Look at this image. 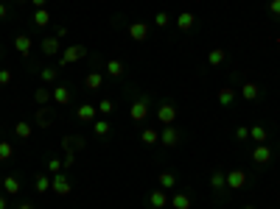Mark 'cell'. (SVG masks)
<instances>
[{
    "instance_id": "cell-1",
    "label": "cell",
    "mask_w": 280,
    "mask_h": 209,
    "mask_svg": "<svg viewBox=\"0 0 280 209\" xmlns=\"http://www.w3.org/2000/svg\"><path fill=\"white\" fill-rule=\"evenodd\" d=\"M182 140H185V134H182V128H177V125H163L160 128V143H163V148H179L182 145Z\"/></svg>"
},
{
    "instance_id": "cell-2",
    "label": "cell",
    "mask_w": 280,
    "mask_h": 209,
    "mask_svg": "<svg viewBox=\"0 0 280 209\" xmlns=\"http://www.w3.org/2000/svg\"><path fill=\"white\" fill-rule=\"evenodd\" d=\"M51 192H54V195H59V198H67L70 192H73V181H70L67 170L51 176Z\"/></svg>"
},
{
    "instance_id": "cell-3",
    "label": "cell",
    "mask_w": 280,
    "mask_h": 209,
    "mask_svg": "<svg viewBox=\"0 0 280 209\" xmlns=\"http://www.w3.org/2000/svg\"><path fill=\"white\" fill-rule=\"evenodd\" d=\"M87 45H70V48H62L59 53V67H67V64H76V61L87 59Z\"/></svg>"
},
{
    "instance_id": "cell-4",
    "label": "cell",
    "mask_w": 280,
    "mask_h": 209,
    "mask_svg": "<svg viewBox=\"0 0 280 209\" xmlns=\"http://www.w3.org/2000/svg\"><path fill=\"white\" fill-rule=\"evenodd\" d=\"M177 106H174V103L171 101H163L157 106V120H160V125H174L177 123Z\"/></svg>"
},
{
    "instance_id": "cell-5",
    "label": "cell",
    "mask_w": 280,
    "mask_h": 209,
    "mask_svg": "<svg viewBox=\"0 0 280 209\" xmlns=\"http://www.w3.org/2000/svg\"><path fill=\"white\" fill-rule=\"evenodd\" d=\"M129 117H132L134 123H143V120L149 117V95H143L140 101H134L132 106H129Z\"/></svg>"
},
{
    "instance_id": "cell-6",
    "label": "cell",
    "mask_w": 280,
    "mask_h": 209,
    "mask_svg": "<svg viewBox=\"0 0 280 209\" xmlns=\"http://www.w3.org/2000/svg\"><path fill=\"white\" fill-rule=\"evenodd\" d=\"M76 120L79 123H96L98 120V109H96V103H79L76 106Z\"/></svg>"
},
{
    "instance_id": "cell-7",
    "label": "cell",
    "mask_w": 280,
    "mask_h": 209,
    "mask_svg": "<svg viewBox=\"0 0 280 209\" xmlns=\"http://www.w3.org/2000/svg\"><path fill=\"white\" fill-rule=\"evenodd\" d=\"M39 50H42L45 59H54V56H59V53H62V42H59V36H45V39L39 42Z\"/></svg>"
},
{
    "instance_id": "cell-8",
    "label": "cell",
    "mask_w": 280,
    "mask_h": 209,
    "mask_svg": "<svg viewBox=\"0 0 280 209\" xmlns=\"http://www.w3.org/2000/svg\"><path fill=\"white\" fill-rule=\"evenodd\" d=\"M252 162H255V165H269V162L274 159V148H269L266 143H261V145H255V148H252Z\"/></svg>"
},
{
    "instance_id": "cell-9",
    "label": "cell",
    "mask_w": 280,
    "mask_h": 209,
    "mask_svg": "<svg viewBox=\"0 0 280 209\" xmlns=\"http://www.w3.org/2000/svg\"><path fill=\"white\" fill-rule=\"evenodd\" d=\"M54 103L56 106H70L73 103V90L67 84H56L54 87Z\"/></svg>"
},
{
    "instance_id": "cell-10",
    "label": "cell",
    "mask_w": 280,
    "mask_h": 209,
    "mask_svg": "<svg viewBox=\"0 0 280 209\" xmlns=\"http://www.w3.org/2000/svg\"><path fill=\"white\" fill-rule=\"evenodd\" d=\"M247 170H241V167H236V170H230L227 173V190H244L247 187Z\"/></svg>"
},
{
    "instance_id": "cell-11",
    "label": "cell",
    "mask_w": 280,
    "mask_h": 209,
    "mask_svg": "<svg viewBox=\"0 0 280 209\" xmlns=\"http://www.w3.org/2000/svg\"><path fill=\"white\" fill-rule=\"evenodd\" d=\"M168 201H171V195H168V190H163V187L149 192V209H165Z\"/></svg>"
},
{
    "instance_id": "cell-12",
    "label": "cell",
    "mask_w": 280,
    "mask_h": 209,
    "mask_svg": "<svg viewBox=\"0 0 280 209\" xmlns=\"http://www.w3.org/2000/svg\"><path fill=\"white\" fill-rule=\"evenodd\" d=\"M34 120H37L39 128H51V125L56 123V112H54L51 106H39L37 114H34Z\"/></svg>"
},
{
    "instance_id": "cell-13",
    "label": "cell",
    "mask_w": 280,
    "mask_h": 209,
    "mask_svg": "<svg viewBox=\"0 0 280 209\" xmlns=\"http://www.w3.org/2000/svg\"><path fill=\"white\" fill-rule=\"evenodd\" d=\"M210 187H213V192L219 198H224V192H227V173L224 170H213V173H210Z\"/></svg>"
},
{
    "instance_id": "cell-14",
    "label": "cell",
    "mask_w": 280,
    "mask_h": 209,
    "mask_svg": "<svg viewBox=\"0 0 280 209\" xmlns=\"http://www.w3.org/2000/svg\"><path fill=\"white\" fill-rule=\"evenodd\" d=\"M31 48H34V39H31V36H25V34L14 36V50H17L23 59H31Z\"/></svg>"
},
{
    "instance_id": "cell-15",
    "label": "cell",
    "mask_w": 280,
    "mask_h": 209,
    "mask_svg": "<svg viewBox=\"0 0 280 209\" xmlns=\"http://www.w3.org/2000/svg\"><path fill=\"white\" fill-rule=\"evenodd\" d=\"M241 98H244L247 103L258 101V98H261V84H255V81H247V84H241Z\"/></svg>"
},
{
    "instance_id": "cell-16",
    "label": "cell",
    "mask_w": 280,
    "mask_h": 209,
    "mask_svg": "<svg viewBox=\"0 0 280 209\" xmlns=\"http://www.w3.org/2000/svg\"><path fill=\"white\" fill-rule=\"evenodd\" d=\"M129 36H132L134 42H146L149 39V25L146 23H129Z\"/></svg>"
},
{
    "instance_id": "cell-17",
    "label": "cell",
    "mask_w": 280,
    "mask_h": 209,
    "mask_svg": "<svg viewBox=\"0 0 280 209\" xmlns=\"http://www.w3.org/2000/svg\"><path fill=\"white\" fill-rule=\"evenodd\" d=\"M34 103L37 106H51L54 103V90L51 87H37L34 90Z\"/></svg>"
},
{
    "instance_id": "cell-18",
    "label": "cell",
    "mask_w": 280,
    "mask_h": 209,
    "mask_svg": "<svg viewBox=\"0 0 280 209\" xmlns=\"http://www.w3.org/2000/svg\"><path fill=\"white\" fill-rule=\"evenodd\" d=\"M104 70H107V76H110V78H123L126 64H123L121 59H110V61H104Z\"/></svg>"
},
{
    "instance_id": "cell-19",
    "label": "cell",
    "mask_w": 280,
    "mask_h": 209,
    "mask_svg": "<svg viewBox=\"0 0 280 209\" xmlns=\"http://www.w3.org/2000/svg\"><path fill=\"white\" fill-rule=\"evenodd\" d=\"M0 184H3V192H6V195H17L20 187H23V184H20V179H17L14 173H6L3 179H0Z\"/></svg>"
},
{
    "instance_id": "cell-20",
    "label": "cell",
    "mask_w": 280,
    "mask_h": 209,
    "mask_svg": "<svg viewBox=\"0 0 280 209\" xmlns=\"http://www.w3.org/2000/svg\"><path fill=\"white\" fill-rule=\"evenodd\" d=\"M216 101H219V106H232V103H236V90H232L230 84L221 87V90L216 92Z\"/></svg>"
},
{
    "instance_id": "cell-21",
    "label": "cell",
    "mask_w": 280,
    "mask_h": 209,
    "mask_svg": "<svg viewBox=\"0 0 280 209\" xmlns=\"http://www.w3.org/2000/svg\"><path fill=\"white\" fill-rule=\"evenodd\" d=\"M227 56H230V53H227V48H213L210 53H207V64H210V67H221L227 61Z\"/></svg>"
},
{
    "instance_id": "cell-22",
    "label": "cell",
    "mask_w": 280,
    "mask_h": 209,
    "mask_svg": "<svg viewBox=\"0 0 280 209\" xmlns=\"http://www.w3.org/2000/svg\"><path fill=\"white\" fill-rule=\"evenodd\" d=\"M174 23H177V28L185 34V31H191V28H194V23H196V14H194V12H182V14H177V20H174Z\"/></svg>"
},
{
    "instance_id": "cell-23",
    "label": "cell",
    "mask_w": 280,
    "mask_h": 209,
    "mask_svg": "<svg viewBox=\"0 0 280 209\" xmlns=\"http://www.w3.org/2000/svg\"><path fill=\"white\" fill-rule=\"evenodd\" d=\"M168 203L174 209H191V206H194V198H191L188 192H177V195H171Z\"/></svg>"
},
{
    "instance_id": "cell-24",
    "label": "cell",
    "mask_w": 280,
    "mask_h": 209,
    "mask_svg": "<svg viewBox=\"0 0 280 209\" xmlns=\"http://www.w3.org/2000/svg\"><path fill=\"white\" fill-rule=\"evenodd\" d=\"M34 190H37L39 195L51 192V176L48 173H37V176H34Z\"/></svg>"
},
{
    "instance_id": "cell-25",
    "label": "cell",
    "mask_w": 280,
    "mask_h": 209,
    "mask_svg": "<svg viewBox=\"0 0 280 209\" xmlns=\"http://www.w3.org/2000/svg\"><path fill=\"white\" fill-rule=\"evenodd\" d=\"M84 87H87V90H101V87H104V76L98 70L87 73V76H84Z\"/></svg>"
},
{
    "instance_id": "cell-26",
    "label": "cell",
    "mask_w": 280,
    "mask_h": 209,
    "mask_svg": "<svg viewBox=\"0 0 280 209\" xmlns=\"http://www.w3.org/2000/svg\"><path fill=\"white\" fill-rule=\"evenodd\" d=\"M51 12L48 9H34V25H37V28H48L51 25Z\"/></svg>"
},
{
    "instance_id": "cell-27",
    "label": "cell",
    "mask_w": 280,
    "mask_h": 209,
    "mask_svg": "<svg viewBox=\"0 0 280 209\" xmlns=\"http://www.w3.org/2000/svg\"><path fill=\"white\" fill-rule=\"evenodd\" d=\"M39 78H42V84H56V81H59V67L45 64L42 70H39Z\"/></svg>"
},
{
    "instance_id": "cell-28",
    "label": "cell",
    "mask_w": 280,
    "mask_h": 209,
    "mask_svg": "<svg viewBox=\"0 0 280 209\" xmlns=\"http://www.w3.org/2000/svg\"><path fill=\"white\" fill-rule=\"evenodd\" d=\"M157 181H160V187H163V190H174V187H177V173L163 170V173L157 176Z\"/></svg>"
},
{
    "instance_id": "cell-29",
    "label": "cell",
    "mask_w": 280,
    "mask_h": 209,
    "mask_svg": "<svg viewBox=\"0 0 280 209\" xmlns=\"http://www.w3.org/2000/svg\"><path fill=\"white\" fill-rule=\"evenodd\" d=\"M140 143L143 145H157L160 143V128H143V131H140Z\"/></svg>"
},
{
    "instance_id": "cell-30",
    "label": "cell",
    "mask_w": 280,
    "mask_h": 209,
    "mask_svg": "<svg viewBox=\"0 0 280 209\" xmlns=\"http://www.w3.org/2000/svg\"><path fill=\"white\" fill-rule=\"evenodd\" d=\"M250 140L255 145H261V143H266V140H269V131L263 128V125H250Z\"/></svg>"
},
{
    "instance_id": "cell-31",
    "label": "cell",
    "mask_w": 280,
    "mask_h": 209,
    "mask_svg": "<svg viewBox=\"0 0 280 209\" xmlns=\"http://www.w3.org/2000/svg\"><path fill=\"white\" fill-rule=\"evenodd\" d=\"M92 131H96V137H110V131H112V125H110V120H104V117H98L96 123H92Z\"/></svg>"
},
{
    "instance_id": "cell-32",
    "label": "cell",
    "mask_w": 280,
    "mask_h": 209,
    "mask_svg": "<svg viewBox=\"0 0 280 209\" xmlns=\"http://www.w3.org/2000/svg\"><path fill=\"white\" fill-rule=\"evenodd\" d=\"M98 114H104V117H110L112 112H115V103H112V98H101V101L96 103Z\"/></svg>"
},
{
    "instance_id": "cell-33",
    "label": "cell",
    "mask_w": 280,
    "mask_h": 209,
    "mask_svg": "<svg viewBox=\"0 0 280 209\" xmlns=\"http://www.w3.org/2000/svg\"><path fill=\"white\" fill-rule=\"evenodd\" d=\"M14 134H17L20 140H31V134H34V128H31V125L25 123V120H20V123L14 125Z\"/></svg>"
},
{
    "instance_id": "cell-34",
    "label": "cell",
    "mask_w": 280,
    "mask_h": 209,
    "mask_svg": "<svg viewBox=\"0 0 280 209\" xmlns=\"http://www.w3.org/2000/svg\"><path fill=\"white\" fill-rule=\"evenodd\" d=\"M12 156H14V145L3 140V143H0V162H9Z\"/></svg>"
},
{
    "instance_id": "cell-35",
    "label": "cell",
    "mask_w": 280,
    "mask_h": 209,
    "mask_svg": "<svg viewBox=\"0 0 280 209\" xmlns=\"http://www.w3.org/2000/svg\"><path fill=\"white\" fill-rule=\"evenodd\" d=\"M168 23H171V14L168 12H157V14H154V25H157V28H165Z\"/></svg>"
},
{
    "instance_id": "cell-36",
    "label": "cell",
    "mask_w": 280,
    "mask_h": 209,
    "mask_svg": "<svg viewBox=\"0 0 280 209\" xmlns=\"http://www.w3.org/2000/svg\"><path fill=\"white\" fill-rule=\"evenodd\" d=\"M76 162V151H65V159H62V170H70Z\"/></svg>"
},
{
    "instance_id": "cell-37",
    "label": "cell",
    "mask_w": 280,
    "mask_h": 209,
    "mask_svg": "<svg viewBox=\"0 0 280 209\" xmlns=\"http://www.w3.org/2000/svg\"><path fill=\"white\" fill-rule=\"evenodd\" d=\"M236 140H238V143H247V140H250V125H238V128H236Z\"/></svg>"
},
{
    "instance_id": "cell-38",
    "label": "cell",
    "mask_w": 280,
    "mask_h": 209,
    "mask_svg": "<svg viewBox=\"0 0 280 209\" xmlns=\"http://www.w3.org/2000/svg\"><path fill=\"white\" fill-rule=\"evenodd\" d=\"M9 84H12V70L0 67V87H9Z\"/></svg>"
},
{
    "instance_id": "cell-39",
    "label": "cell",
    "mask_w": 280,
    "mask_h": 209,
    "mask_svg": "<svg viewBox=\"0 0 280 209\" xmlns=\"http://www.w3.org/2000/svg\"><path fill=\"white\" fill-rule=\"evenodd\" d=\"M48 170H51V173H62V159L51 156V159H48Z\"/></svg>"
},
{
    "instance_id": "cell-40",
    "label": "cell",
    "mask_w": 280,
    "mask_h": 209,
    "mask_svg": "<svg viewBox=\"0 0 280 209\" xmlns=\"http://www.w3.org/2000/svg\"><path fill=\"white\" fill-rule=\"evenodd\" d=\"M269 12H272L274 17L280 20V0H269Z\"/></svg>"
},
{
    "instance_id": "cell-41",
    "label": "cell",
    "mask_w": 280,
    "mask_h": 209,
    "mask_svg": "<svg viewBox=\"0 0 280 209\" xmlns=\"http://www.w3.org/2000/svg\"><path fill=\"white\" fill-rule=\"evenodd\" d=\"M73 148H79V151H81V148H87V140L81 137V134H76V137H73Z\"/></svg>"
},
{
    "instance_id": "cell-42",
    "label": "cell",
    "mask_w": 280,
    "mask_h": 209,
    "mask_svg": "<svg viewBox=\"0 0 280 209\" xmlns=\"http://www.w3.org/2000/svg\"><path fill=\"white\" fill-rule=\"evenodd\" d=\"M62 151H73V137H70V134L62 137Z\"/></svg>"
},
{
    "instance_id": "cell-43",
    "label": "cell",
    "mask_w": 280,
    "mask_h": 209,
    "mask_svg": "<svg viewBox=\"0 0 280 209\" xmlns=\"http://www.w3.org/2000/svg\"><path fill=\"white\" fill-rule=\"evenodd\" d=\"M31 6L34 9H48V0H31Z\"/></svg>"
},
{
    "instance_id": "cell-44",
    "label": "cell",
    "mask_w": 280,
    "mask_h": 209,
    "mask_svg": "<svg viewBox=\"0 0 280 209\" xmlns=\"http://www.w3.org/2000/svg\"><path fill=\"white\" fill-rule=\"evenodd\" d=\"M54 36H59V39H62V36H67V28H65V25H56V34Z\"/></svg>"
},
{
    "instance_id": "cell-45",
    "label": "cell",
    "mask_w": 280,
    "mask_h": 209,
    "mask_svg": "<svg viewBox=\"0 0 280 209\" xmlns=\"http://www.w3.org/2000/svg\"><path fill=\"white\" fill-rule=\"evenodd\" d=\"M9 17V6L6 3H0V20H6Z\"/></svg>"
},
{
    "instance_id": "cell-46",
    "label": "cell",
    "mask_w": 280,
    "mask_h": 209,
    "mask_svg": "<svg viewBox=\"0 0 280 209\" xmlns=\"http://www.w3.org/2000/svg\"><path fill=\"white\" fill-rule=\"evenodd\" d=\"M0 209H9V201H6V192L0 195Z\"/></svg>"
},
{
    "instance_id": "cell-47",
    "label": "cell",
    "mask_w": 280,
    "mask_h": 209,
    "mask_svg": "<svg viewBox=\"0 0 280 209\" xmlns=\"http://www.w3.org/2000/svg\"><path fill=\"white\" fill-rule=\"evenodd\" d=\"M14 209H37V206H34V203H17Z\"/></svg>"
},
{
    "instance_id": "cell-48",
    "label": "cell",
    "mask_w": 280,
    "mask_h": 209,
    "mask_svg": "<svg viewBox=\"0 0 280 209\" xmlns=\"http://www.w3.org/2000/svg\"><path fill=\"white\" fill-rule=\"evenodd\" d=\"M14 3H17V6H25V3H31V0H14Z\"/></svg>"
},
{
    "instance_id": "cell-49",
    "label": "cell",
    "mask_w": 280,
    "mask_h": 209,
    "mask_svg": "<svg viewBox=\"0 0 280 209\" xmlns=\"http://www.w3.org/2000/svg\"><path fill=\"white\" fill-rule=\"evenodd\" d=\"M244 209H255V206H252V203H247V206H244Z\"/></svg>"
},
{
    "instance_id": "cell-50",
    "label": "cell",
    "mask_w": 280,
    "mask_h": 209,
    "mask_svg": "<svg viewBox=\"0 0 280 209\" xmlns=\"http://www.w3.org/2000/svg\"><path fill=\"white\" fill-rule=\"evenodd\" d=\"M0 3H6V0H0Z\"/></svg>"
}]
</instances>
